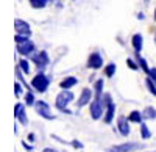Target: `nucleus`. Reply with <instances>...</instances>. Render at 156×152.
Segmentation results:
<instances>
[{"mask_svg": "<svg viewBox=\"0 0 156 152\" xmlns=\"http://www.w3.org/2000/svg\"><path fill=\"white\" fill-rule=\"evenodd\" d=\"M16 49H17V54L22 55V57H31L34 54V44L33 41H27V43H22V44H16Z\"/></svg>", "mask_w": 156, "mask_h": 152, "instance_id": "obj_8", "label": "nucleus"}, {"mask_svg": "<svg viewBox=\"0 0 156 152\" xmlns=\"http://www.w3.org/2000/svg\"><path fill=\"white\" fill-rule=\"evenodd\" d=\"M144 17H145V16H144V14H142V13H139V14H137V19H140V20H142V19H144Z\"/></svg>", "mask_w": 156, "mask_h": 152, "instance_id": "obj_36", "label": "nucleus"}, {"mask_svg": "<svg viewBox=\"0 0 156 152\" xmlns=\"http://www.w3.org/2000/svg\"><path fill=\"white\" fill-rule=\"evenodd\" d=\"M16 77H17V80H19V82L23 85V88H25V90H27V91H31V88H33V86H30L27 82H25V79H23V71H22L19 66L16 68Z\"/></svg>", "mask_w": 156, "mask_h": 152, "instance_id": "obj_19", "label": "nucleus"}, {"mask_svg": "<svg viewBox=\"0 0 156 152\" xmlns=\"http://www.w3.org/2000/svg\"><path fill=\"white\" fill-rule=\"evenodd\" d=\"M103 86H105V82H103V79L95 80V83H94V94H95V99H101V96H103Z\"/></svg>", "mask_w": 156, "mask_h": 152, "instance_id": "obj_17", "label": "nucleus"}, {"mask_svg": "<svg viewBox=\"0 0 156 152\" xmlns=\"http://www.w3.org/2000/svg\"><path fill=\"white\" fill-rule=\"evenodd\" d=\"M154 43H156V35H154Z\"/></svg>", "mask_w": 156, "mask_h": 152, "instance_id": "obj_38", "label": "nucleus"}, {"mask_svg": "<svg viewBox=\"0 0 156 152\" xmlns=\"http://www.w3.org/2000/svg\"><path fill=\"white\" fill-rule=\"evenodd\" d=\"M148 75H150V79L156 83V68H153V69H150V72H148Z\"/></svg>", "mask_w": 156, "mask_h": 152, "instance_id": "obj_32", "label": "nucleus"}, {"mask_svg": "<svg viewBox=\"0 0 156 152\" xmlns=\"http://www.w3.org/2000/svg\"><path fill=\"white\" fill-rule=\"evenodd\" d=\"M100 102H101V105H103V108L106 110V107L109 105V104H112V99H111V94H108V93H105L101 96V99H100Z\"/></svg>", "mask_w": 156, "mask_h": 152, "instance_id": "obj_26", "label": "nucleus"}, {"mask_svg": "<svg viewBox=\"0 0 156 152\" xmlns=\"http://www.w3.org/2000/svg\"><path fill=\"white\" fill-rule=\"evenodd\" d=\"M14 116L22 125H28V116H27V110H25L23 104H16L14 107Z\"/></svg>", "mask_w": 156, "mask_h": 152, "instance_id": "obj_9", "label": "nucleus"}, {"mask_svg": "<svg viewBox=\"0 0 156 152\" xmlns=\"http://www.w3.org/2000/svg\"><path fill=\"white\" fill-rule=\"evenodd\" d=\"M126 65H128L129 69H133V71H137V69H139V63H137V60L134 61V60H131V58H128V60H126Z\"/></svg>", "mask_w": 156, "mask_h": 152, "instance_id": "obj_29", "label": "nucleus"}, {"mask_svg": "<svg viewBox=\"0 0 156 152\" xmlns=\"http://www.w3.org/2000/svg\"><path fill=\"white\" fill-rule=\"evenodd\" d=\"M22 86H23V85H22L20 82H16V83H14V94H16V97H20L22 90H23Z\"/></svg>", "mask_w": 156, "mask_h": 152, "instance_id": "obj_30", "label": "nucleus"}, {"mask_svg": "<svg viewBox=\"0 0 156 152\" xmlns=\"http://www.w3.org/2000/svg\"><path fill=\"white\" fill-rule=\"evenodd\" d=\"M139 149H144V144L128 141V143H122V144H115V146L108 147V152H133V150H139Z\"/></svg>", "mask_w": 156, "mask_h": 152, "instance_id": "obj_3", "label": "nucleus"}, {"mask_svg": "<svg viewBox=\"0 0 156 152\" xmlns=\"http://www.w3.org/2000/svg\"><path fill=\"white\" fill-rule=\"evenodd\" d=\"M140 138H144V140H148L151 138V132L148 129V125L145 122H140Z\"/></svg>", "mask_w": 156, "mask_h": 152, "instance_id": "obj_21", "label": "nucleus"}, {"mask_svg": "<svg viewBox=\"0 0 156 152\" xmlns=\"http://www.w3.org/2000/svg\"><path fill=\"white\" fill-rule=\"evenodd\" d=\"M28 152H34V150H28Z\"/></svg>", "mask_w": 156, "mask_h": 152, "instance_id": "obj_39", "label": "nucleus"}, {"mask_svg": "<svg viewBox=\"0 0 156 152\" xmlns=\"http://www.w3.org/2000/svg\"><path fill=\"white\" fill-rule=\"evenodd\" d=\"M144 113L139 111V110H133L131 113L128 115V121L129 122H136V124H140V122H144Z\"/></svg>", "mask_w": 156, "mask_h": 152, "instance_id": "obj_15", "label": "nucleus"}, {"mask_svg": "<svg viewBox=\"0 0 156 152\" xmlns=\"http://www.w3.org/2000/svg\"><path fill=\"white\" fill-rule=\"evenodd\" d=\"M48 85H50V79L44 74V71H39L33 77V80H31V86L34 88L37 93H45Z\"/></svg>", "mask_w": 156, "mask_h": 152, "instance_id": "obj_2", "label": "nucleus"}, {"mask_svg": "<svg viewBox=\"0 0 156 152\" xmlns=\"http://www.w3.org/2000/svg\"><path fill=\"white\" fill-rule=\"evenodd\" d=\"M131 44H133L134 52H139V54H140L142 47H144V38H142L140 33H134V35H133V38H131Z\"/></svg>", "mask_w": 156, "mask_h": 152, "instance_id": "obj_13", "label": "nucleus"}, {"mask_svg": "<svg viewBox=\"0 0 156 152\" xmlns=\"http://www.w3.org/2000/svg\"><path fill=\"white\" fill-rule=\"evenodd\" d=\"M76 83H78V80L70 75V77H66V79L59 83V88H61V90H70V88H73Z\"/></svg>", "mask_w": 156, "mask_h": 152, "instance_id": "obj_16", "label": "nucleus"}, {"mask_svg": "<svg viewBox=\"0 0 156 152\" xmlns=\"http://www.w3.org/2000/svg\"><path fill=\"white\" fill-rule=\"evenodd\" d=\"M115 71H117L115 63H109V65L105 66V75L106 77H112V75H115Z\"/></svg>", "mask_w": 156, "mask_h": 152, "instance_id": "obj_22", "label": "nucleus"}, {"mask_svg": "<svg viewBox=\"0 0 156 152\" xmlns=\"http://www.w3.org/2000/svg\"><path fill=\"white\" fill-rule=\"evenodd\" d=\"M34 108H36V111H37V115H39V116H42L44 119H48V121L55 119V115L51 113V110H50L48 104H47V102H44V100H36Z\"/></svg>", "mask_w": 156, "mask_h": 152, "instance_id": "obj_4", "label": "nucleus"}, {"mask_svg": "<svg viewBox=\"0 0 156 152\" xmlns=\"http://www.w3.org/2000/svg\"><path fill=\"white\" fill-rule=\"evenodd\" d=\"M22 146L25 147V150H27V152H28V150H33V146H31V144H28L27 141H22Z\"/></svg>", "mask_w": 156, "mask_h": 152, "instance_id": "obj_33", "label": "nucleus"}, {"mask_svg": "<svg viewBox=\"0 0 156 152\" xmlns=\"http://www.w3.org/2000/svg\"><path fill=\"white\" fill-rule=\"evenodd\" d=\"M28 39H30V36H27V35H19V33H16V38H14L16 44H22V43H27Z\"/></svg>", "mask_w": 156, "mask_h": 152, "instance_id": "obj_28", "label": "nucleus"}, {"mask_svg": "<svg viewBox=\"0 0 156 152\" xmlns=\"http://www.w3.org/2000/svg\"><path fill=\"white\" fill-rule=\"evenodd\" d=\"M25 104H27L28 107H31V105L36 104V99H34L33 91H27V94H25Z\"/></svg>", "mask_w": 156, "mask_h": 152, "instance_id": "obj_24", "label": "nucleus"}, {"mask_svg": "<svg viewBox=\"0 0 156 152\" xmlns=\"http://www.w3.org/2000/svg\"><path fill=\"white\" fill-rule=\"evenodd\" d=\"M136 60H137V63H139V68L144 71L145 74H148L150 72V68H148V63H147V60L145 58H142L140 57V54L139 52H136Z\"/></svg>", "mask_w": 156, "mask_h": 152, "instance_id": "obj_20", "label": "nucleus"}, {"mask_svg": "<svg viewBox=\"0 0 156 152\" xmlns=\"http://www.w3.org/2000/svg\"><path fill=\"white\" fill-rule=\"evenodd\" d=\"M89 113L92 119H100L103 115H105V108H103L100 99H94L92 102L89 104Z\"/></svg>", "mask_w": 156, "mask_h": 152, "instance_id": "obj_6", "label": "nucleus"}, {"mask_svg": "<svg viewBox=\"0 0 156 152\" xmlns=\"http://www.w3.org/2000/svg\"><path fill=\"white\" fill-rule=\"evenodd\" d=\"M17 66H19V68L23 71V74H28V72H30V69H31V68H30V63H28V60H20V61L17 63Z\"/></svg>", "mask_w": 156, "mask_h": 152, "instance_id": "obj_25", "label": "nucleus"}, {"mask_svg": "<svg viewBox=\"0 0 156 152\" xmlns=\"http://www.w3.org/2000/svg\"><path fill=\"white\" fill-rule=\"evenodd\" d=\"M28 2H30L31 8H34V9H42V8H45L50 2H53V0H28Z\"/></svg>", "mask_w": 156, "mask_h": 152, "instance_id": "obj_18", "label": "nucleus"}, {"mask_svg": "<svg viewBox=\"0 0 156 152\" xmlns=\"http://www.w3.org/2000/svg\"><path fill=\"white\" fill-rule=\"evenodd\" d=\"M150 152H156V150H150Z\"/></svg>", "mask_w": 156, "mask_h": 152, "instance_id": "obj_40", "label": "nucleus"}, {"mask_svg": "<svg viewBox=\"0 0 156 152\" xmlns=\"http://www.w3.org/2000/svg\"><path fill=\"white\" fill-rule=\"evenodd\" d=\"M72 146H73L75 149H83V143L78 141V140H73V141H72Z\"/></svg>", "mask_w": 156, "mask_h": 152, "instance_id": "obj_31", "label": "nucleus"}, {"mask_svg": "<svg viewBox=\"0 0 156 152\" xmlns=\"http://www.w3.org/2000/svg\"><path fill=\"white\" fill-rule=\"evenodd\" d=\"M31 61L37 66L39 71H44V69L48 66L50 58H48V55H47L45 50H41V52H37V54H33V55H31Z\"/></svg>", "mask_w": 156, "mask_h": 152, "instance_id": "obj_5", "label": "nucleus"}, {"mask_svg": "<svg viewBox=\"0 0 156 152\" xmlns=\"http://www.w3.org/2000/svg\"><path fill=\"white\" fill-rule=\"evenodd\" d=\"M145 85H147V88H148V91H150L153 96H156V83H154L150 77L145 80Z\"/></svg>", "mask_w": 156, "mask_h": 152, "instance_id": "obj_27", "label": "nucleus"}, {"mask_svg": "<svg viewBox=\"0 0 156 152\" xmlns=\"http://www.w3.org/2000/svg\"><path fill=\"white\" fill-rule=\"evenodd\" d=\"M94 97H95L94 90L84 88V90L81 91V96L78 97V100H76V108H81V107H84V105H89V104H90V100H92Z\"/></svg>", "mask_w": 156, "mask_h": 152, "instance_id": "obj_7", "label": "nucleus"}, {"mask_svg": "<svg viewBox=\"0 0 156 152\" xmlns=\"http://www.w3.org/2000/svg\"><path fill=\"white\" fill-rule=\"evenodd\" d=\"M117 130H119V133H120L122 136H128V135H129L131 129H129V121H128V118L119 116V119H117Z\"/></svg>", "mask_w": 156, "mask_h": 152, "instance_id": "obj_11", "label": "nucleus"}, {"mask_svg": "<svg viewBox=\"0 0 156 152\" xmlns=\"http://www.w3.org/2000/svg\"><path fill=\"white\" fill-rule=\"evenodd\" d=\"M42 152H58V150H55V149H51V147H45Z\"/></svg>", "mask_w": 156, "mask_h": 152, "instance_id": "obj_35", "label": "nucleus"}, {"mask_svg": "<svg viewBox=\"0 0 156 152\" xmlns=\"http://www.w3.org/2000/svg\"><path fill=\"white\" fill-rule=\"evenodd\" d=\"M14 28H16V33L19 35H27V36H31V28L28 22H25L22 19H16L14 20Z\"/></svg>", "mask_w": 156, "mask_h": 152, "instance_id": "obj_12", "label": "nucleus"}, {"mask_svg": "<svg viewBox=\"0 0 156 152\" xmlns=\"http://www.w3.org/2000/svg\"><path fill=\"white\" fill-rule=\"evenodd\" d=\"M103 66V57L98 52H92L87 58V68L89 69H100Z\"/></svg>", "mask_w": 156, "mask_h": 152, "instance_id": "obj_10", "label": "nucleus"}, {"mask_svg": "<svg viewBox=\"0 0 156 152\" xmlns=\"http://www.w3.org/2000/svg\"><path fill=\"white\" fill-rule=\"evenodd\" d=\"M27 138H28V141H31V143H33V141L36 140V138H34V133H30V135H28Z\"/></svg>", "mask_w": 156, "mask_h": 152, "instance_id": "obj_34", "label": "nucleus"}, {"mask_svg": "<svg viewBox=\"0 0 156 152\" xmlns=\"http://www.w3.org/2000/svg\"><path fill=\"white\" fill-rule=\"evenodd\" d=\"M114 116H115V104L112 102V104H109V105L106 107L105 115H103V121H105L106 124H111L112 119H114Z\"/></svg>", "mask_w": 156, "mask_h": 152, "instance_id": "obj_14", "label": "nucleus"}, {"mask_svg": "<svg viewBox=\"0 0 156 152\" xmlns=\"http://www.w3.org/2000/svg\"><path fill=\"white\" fill-rule=\"evenodd\" d=\"M75 99L73 93L70 90H62L58 96H56V100H55V107L58 110H61L62 113H66V115H72V111L67 108V105L72 102V100Z\"/></svg>", "mask_w": 156, "mask_h": 152, "instance_id": "obj_1", "label": "nucleus"}, {"mask_svg": "<svg viewBox=\"0 0 156 152\" xmlns=\"http://www.w3.org/2000/svg\"><path fill=\"white\" fill-rule=\"evenodd\" d=\"M142 113H144V118L145 119H156V110L153 107H147Z\"/></svg>", "mask_w": 156, "mask_h": 152, "instance_id": "obj_23", "label": "nucleus"}, {"mask_svg": "<svg viewBox=\"0 0 156 152\" xmlns=\"http://www.w3.org/2000/svg\"><path fill=\"white\" fill-rule=\"evenodd\" d=\"M154 20H156V8H154Z\"/></svg>", "mask_w": 156, "mask_h": 152, "instance_id": "obj_37", "label": "nucleus"}]
</instances>
